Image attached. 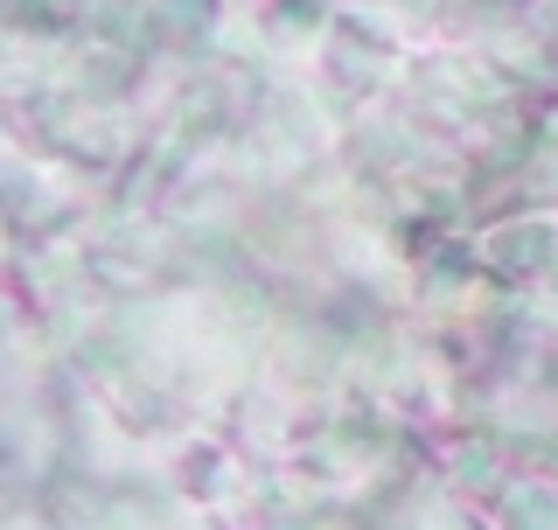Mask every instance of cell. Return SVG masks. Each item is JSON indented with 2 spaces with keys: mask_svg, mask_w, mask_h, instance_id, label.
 <instances>
[{
  "mask_svg": "<svg viewBox=\"0 0 558 530\" xmlns=\"http://www.w3.org/2000/svg\"><path fill=\"white\" fill-rule=\"evenodd\" d=\"M98 28L105 35H140V28H147V22H140V0H105V8H98Z\"/></svg>",
  "mask_w": 558,
  "mask_h": 530,
  "instance_id": "cell-1",
  "label": "cell"
},
{
  "mask_svg": "<svg viewBox=\"0 0 558 530\" xmlns=\"http://www.w3.org/2000/svg\"><path fill=\"white\" fill-rule=\"evenodd\" d=\"M209 8H217V0H161V14H168L174 28H189V35L209 22Z\"/></svg>",
  "mask_w": 558,
  "mask_h": 530,
  "instance_id": "cell-2",
  "label": "cell"
},
{
  "mask_svg": "<svg viewBox=\"0 0 558 530\" xmlns=\"http://www.w3.org/2000/svg\"><path fill=\"white\" fill-rule=\"evenodd\" d=\"M0 8H8L14 28H49V14H57L49 0H0Z\"/></svg>",
  "mask_w": 558,
  "mask_h": 530,
  "instance_id": "cell-3",
  "label": "cell"
}]
</instances>
